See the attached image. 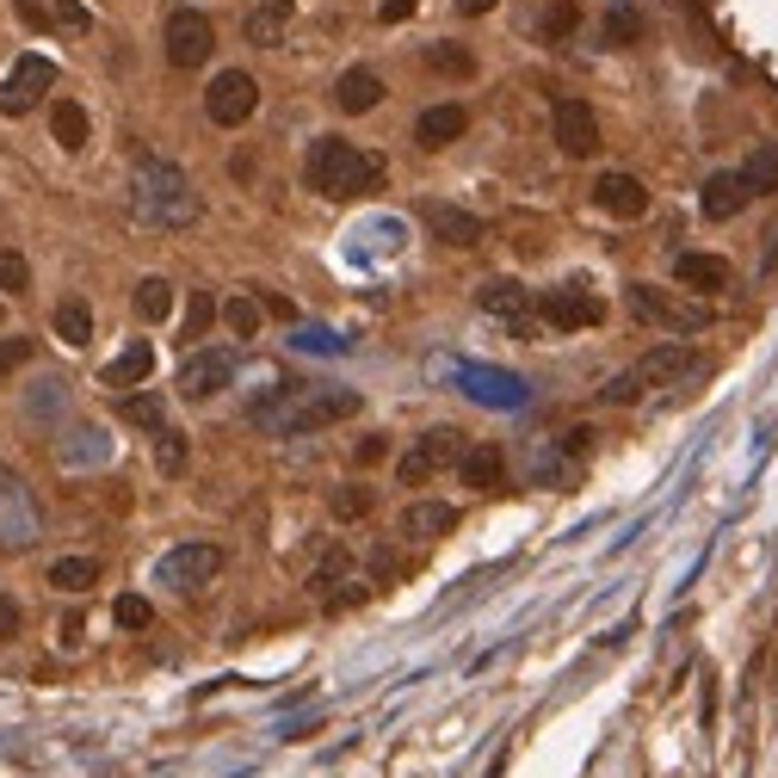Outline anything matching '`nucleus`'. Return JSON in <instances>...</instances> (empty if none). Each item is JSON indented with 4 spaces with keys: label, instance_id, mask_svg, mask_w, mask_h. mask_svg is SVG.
<instances>
[{
    "label": "nucleus",
    "instance_id": "obj_37",
    "mask_svg": "<svg viewBox=\"0 0 778 778\" xmlns=\"http://www.w3.org/2000/svg\"><path fill=\"white\" fill-rule=\"evenodd\" d=\"M111 618H118V630H149V624H155V606H149L142 593H125V599L111 606Z\"/></svg>",
    "mask_w": 778,
    "mask_h": 778
},
{
    "label": "nucleus",
    "instance_id": "obj_12",
    "mask_svg": "<svg viewBox=\"0 0 778 778\" xmlns=\"http://www.w3.org/2000/svg\"><path fill=\"white\" fill-rule=\"evenodd\" d=\"M538 315H544L550 327H562V334H575V327L606 322V303H599L593 291H581V284H557V291L538 296Z\"/></svg>",
    "mask_w": 778,
    "mask_h": 778
},
{
    "label": "nucleus",
    "instance_id": "obj_13",
    "mask_svg": "<svg viewBox=\"0 0 778 778\" xmlns=\"http://www.w3.org/2000/svg\"><path fill=\"white\" fill-rule=\"evenodd\" d=\"M550 130H557L562 155H599V118H593V106H581V99H557V118H550Z\"/></svg>",
    "mask_w": 778,
    "mask_h": 778
},
{
    "label": "nucleus",
    "instance_id": "obj_40",
    "mask_svg": "<svg viewBox=\"0 0 778 778\" xmlns=\"http://www.w3.org/2000/svg\"><path fill=\"white\" fill-rule=\"evenodd\" d=\"M642 37V19L630 13V7H612L606 13V44H637Z\"/></svg>",
    "mask_w": 778,
    "mask_h": 778
},
{
    "label": "nucleus",
    "instance_id": "obj_41",
    "mask_svg": "<svg viewBox=\"0 0 778 778\" xmlns=\"http://www.w3.org/2000/svg\"><path fill=\"white\" fill-rule=\"evenodd\" d=\"M642 396V377L637 371H618V377H606V389H599V402H612V408H630Z\"/></svg>",
    "mask_w": 778,
    "mask_h": 778
},
{
    "label": "nucleus",
    "instance_id": "obj_32",
    "mask_svg": "<svg viewBox=\"0 0 778 778\" xmlns=\"http://www.w3.org/2000/svg\"><path fill=\"white\" fill-rule=\"evenodd\" d=\"M742 180H747L754 192H778V142H760V149L747 155Z\"/></svg>",
    "mask_w": 778,
    "mask_h": 778
},
{
    "label": "nucleus",
    "instance_id": "obj_16",
    "mask_svg": "<svg viewBox=\"0 0 778 778\" xmlns=\"http://www.w3.org/2000/svg\"><path fill=\"white\" fill-rule=\"evenodd\" d=\"M747 198H754V186H747L742 173H711V180H704V192H699V204H704V217H711V223L742 217Z\"/></svg>",
    "mask_w": 778,
    "mask_h": 778
},
{
    "label": "nucleus",
    "instance_id": "obj_33",
    "mask_svg": "<svg viewBox=\"0 0 778 778\" xmlns=\"http://www.w3.org/2000/svg\"><path fill=\"white\" fill-rule=\"evenodd\" d=\"M327 507H334V519H365L377 507V488L346 483V488H334V495H327Z\"/></svg>",
    "mask_w": 778,
    "mask_h": 778
},
{
    "label": "nucleus",
    "instance_id": "obj_25",
    "mask_svg": "<svg viewBox=\"0 0 778 778\" xmlns=\"http://www.w3.org/2000/svg\"><path fill=\"white\" fill-rule=\"evenodd\" d=\"M291 13H296V0H260V7L248 13V44L272 50L284 37V25H291Z\"/></svg>",
    "mask_w": 778,
    "mask_h": 778
},
{
    "label": "nucleus",
    "instance_id": "obj_7",
    "mask_svg": "<svg viewBox=\"0 0 778 778\" xmlns=\"http://www.w3.org/2000/svg\"><path fill=\"white\" fill-rule=\"evenodd\" d=\"M704 365H711V358H704L699 346L661 341V346H649V353H642L630 371L642 377V389H673V383H692V377H704Z\"/></svg>",
    "mask_w": 778,
    "mask_h": 778
},
{
    "label": "nucleus",
    "instance_id": "obj_28",
    "mask_svg": "<svg viewBox=\"0 0 778 778\" xmlns=\"http://www.w3.org/2000/svg\"><path fill=\"white\" fill-rule=\"evenodd\" d=\"M223 322H229L235 341H253L260 322H266V303H260V296H248V291H235L229 303H223Z\"/></svg>",
    "mask_w": 778,
    "mask_h": 778
},
{
    "label": "nucleus",
    "instance_id": "obj_8",
    "mask_svg": "<svg viewBox=\"0 0 778 778\" xmlns=\"http://www.w3.org/2000/svg\"><path fill=\"white\" fill-rule=\"evenodd\" d=\"M217 575H223V550L217 544H173L168 557L155 562V581L161 587H180V593L210 587Z\"/></svg>",
    "mask_w": 778,
    "mask_h": 778
},
{
    "label": "nucleus",
    "instance_id": "obj_48",
    "mask_svg": "<svg viewBox=\"0 0 778 778\" xmlns=\"http://www.w3.org/2000/svg\"><path fill=\"white\" fill-rule=\"evenodd\" d=\"M457 13H469V19H476V13H495V0H457Z\"/></svg>",
    "mask_w": 778,
    "mask_h": 778
},
{
    "label": "nucleus",
    "instance_id": "obj_10",
    "mask_svg": "<svg viewBox=\"0 0 778 778\" xmlns=\"http://www.w3.org/2000/svg\"><path fill=\"white\" fill-rule=\"evenodd\" d=\"M50 87H56V63L50 56H19L13 75L0 80V118H25Z\"/></svg>",
    "mask_w": 778,
    "mask_h": 778
},
{
    "label": "nucleus",
    "instance_id": "obj_14",
    "mask_svg": "<svg viewBox=\"0 0 778 778\" xmlns=\"http://www.w3.org/2000/svg\"><path fill=\"white\" fill-rule=\"evenodd\" d=\"M593 204L618 223H637L642 210H649V186H642L637 173H599V180H593Z\"/></svg>",
    "mask_w": 778,
    "mask_h": 778
},
{
    "label": "nucleus",
    "instance_id": "obj_31",
    "mask_svg": "<svg viewBox=\"0 0 778 778\" xmlns=\"http://www.w3.org/2000/svg\"><path fill=\"white\" fill-rule=\"evenodd\" d=\"M137 315L142 322H168L173 315V284L168 279H142L137 284Z\"/></svg>",
    "mask_w": 778,
    "mask_h": 778
},
{
    "label": "nucleus",
    "instance_id": "obj_17",
    "mask_svg": "<svg viewBox=\"0 0 778 778\" xmlns=\"http://www.w3.org/2000/svg\"><path fill=\"white\" fill-rule=\"evenodd\" d=\"M452 526H457V507H452V500H408V507H402V538H408V544L445 538Z\"/></svg>",
    "mask_w": 778,
    "mask_h": 778
},
{
    "label": "nucleus",
    "instance_id": "obj_47",
    "mask_svg": "<svg viewBox=\"0 0 778 778\" xmlns=\"http://www.w3.org/2000/svg\"><path fill=\"white\" fill-rule=\"evenodd\" d=\"M19 19H32V25H50V13L37 7V0H19Z\"/></svg>",
    "mask_w": 778,
    "mask_h": 778
},
{
    "label": "nucleus",
    "instance_id": "obj_2",
    "mask_svg": "<svg viewBox=\"0 0 778 778\" xmlns=\"http://www.w3.org/2000/svg\"><path fill=\"white\" fill-rule=\"evenodd\" d=\"M130 210H137L142 223H155V229H186V223H198L204 198L192 192V180L173 168V161L137 155V173H130Z\"/></svg>",
    "mask_w": 778,
    "mask_h": 778
},
{
    "label": "nucleus",
    "instance_id": "obj_44",
    "mask_svg": "<svg viewBox=\"0 0 778 778\" xmlns=\"http://www.w3.org/2000/svg\"><path fill=\"white\" fill-rule=\"evenodd\" d=\"M353 457H358V464H365V469H371V464H383V457H389V439H358V445H353Z\"/></svg>",
    "mask_w": 778,
    "mask_h": 778
},
{
    "label": "nucleus",
    "instance_id": "obj_11",
    "mask_svg": "<svg viewBox=\"0 0 778 778\" xmlns=\"http://www.w3.org/2000/svg\"><path fill=\"white\" fill-rule=\"evenodd\" d=\"M235 383V353L229 346H198V353H186V365H180V396L186 402H210L217 389Z\"/></svg>",
    "mask_w": 778,
    "mask_h": 778
},
{
    "label": "nucleus",
    "instance_id": "obj_26",
    "mask_svg": "<svg viewBox=\"0 0 778 778\" xmlns=\"http://www.w3.org/2000/svg\"><path fill=\"white\" fill-rule=\"evenodd\" d=\"M56 341H63V346H87V341H94V310H87L80 296H63V303H56Z\"/></svg>",
    "mask_w": 778,
    "mask_h": 778
},
{
    "label": "nucleus",
    "instance_id": "obj_34",
    "mask_svg": "<svg viewBox=\"0 0 778 778\" xmlns=\"http://www.w3.org/2000/svg\"><path fill=\"white\" fill-rule=\"evenodd\" d=\"M155 469H161V476H180V469H186V433L161 426V433H155Z\"/></svg>",
    "mask_w": 778,
    "mask_h": 778
},
{
    "label": "nucleus",
    "instance_id": "obj_46",
    "mask_svg": "<svg viewBox=\"0 0 778 778\" xmlns=\"http://www.w3.org/2000/svg\"><path fill=\"white\" fill-rule=\"evenodd\" d=\"M80 630H87V624H80L75 612H68V618H63V649H80Z\"/></svg>",
    "mask_w": 778,
    "mask_h": 778
},
{
    "label": "nucleus",
    "instance_id": "obj_1",
    "mask_svg": "<svg viewBox=\"0 0 778 778\" xmlns=\"http://www.w3.org/2000/svg\"><path fill=\"white\" fill-rule=\"evenodd\" d=\"M358 414V396L353 389H310V383H279L266 389L260 402L248 408V421L272 439H303V433H322L334 421H353Z\"/></svg>",
    "mask_w": 778,
    "mask_h": 778
},
{
    "label": "nucleus",
    "instance_id": "obj_6",
    "mask_svg": "<svg viewBox=\"0 0 778 778\" xmlns=\"http://www.w3.org/2000/svg\"><path fill=\"white\" fill-rule=\"evenodd\" d=\"M253 106H260V80H253L248 68H223V75L204 87V111H210V125H223V130L248 125Z\"/></svg>",
    "mask_w": 778,
    "mask_h": 778
},
{
    "label": "nucleus",
    "instance_id": "obj_24",
    "mask_svg": "<svg viewBox=\"0 0 778 778\" xmlns=\"http://www.w3.org/2000/svg\"><path fill=\"white\" fill-rule=\"evenodd\" d=\"M50 137L63 142L68 155H80V149H87V137H94V125H87V106H75V99H56V106H50Z\"/></svg>",
    "mask_w": 778,
    "mask_h": 778
},
{
    "label": "nucleus",
    "instance_id": "obj_19",
    "mask_svg": "<svg viewBox=\"0 0 778 778\" xmlns=\"http://www.w3.org/2000/svg\"><path fill=\"white\" fill-rule=\"evenodd\" d=\"M464 130H469L464 106H426L421 118H414V142H421V149H452Z\"/></svg>",
    "mask_w": 778,
    "mask_h": 778
},
{
    "label": "nucleus",
    "instance_id": "obj_3",
    "mask_svg": "<svg viewBox=\"0 0 778 778\" xmlns=\"http://www.w3.org/2000/svg\"><path fill=\"white\" fill-rule=\"evenodd\" d=\"M310 186L322 198H358V192L383 186V155H365L341 137H322L310 149Z\"/></svg>",
    "mask_w": 778,
    "mask_h": 778
},
{
    "label": "nucleus",
    "instance_id": "obj_5",
    "mask_svg": "<svg viewBox=\"0 0 778 778\" xmlns=\"http://www.w3.org/2000/svg\"><path fill=\"white\" fill-rule=\"evenodd\" d=\"M464 433H457V426H433V433H421V445H414V452L402 457V469H396V476H402L408 488H421V483H433L439 469H457L464 464Z\"/></svg>",
    "mask_w": 778,
    "mask_h": 778
},
{
    "label": "nucleus",
    "instance_id": "obj_20",
    "mask_svg": "<svg viewBox=\"0 0 778 778\" xmlns=\"http://www.w3.org/2000/svg\"><path fill=\"white\" fill-rule=\"evenodd\" d=\"M476 303H483L488 315H500L507 327H526V315H531V291L519 279H488L483 291H476Z\"/></svg>",
    "mask_w": 778,
    "mask_h": 778
},
{
    "label": "nucleus",
    "instance_id": "obj_18",
    "mask_svg": "<svg viewBox=\"0 0 778 778\" xmlns=\"http://www.w3.org/2000/svg\"><path fill=\"white\" fill-rule=\"evenodd\" d=\"M673 279H680L685 291L716 296V291H730V260H723V253H680V260H673Z\"/></svg>",
    "mask_w": 778,
    "mask_h": 778
},
{
    "label": "nucleus",
    "instance_id": "obj_45",
    "mask_svg": "<svg viewBox=\"0 0 778 778\" xmlns=\"http://www.w3.org/2000/svg\"><path fill=\"white\" fill-rule=\"evenodd\" d=\"M414 7H421V0H377V19H383V25H402Z\"/></svg>",
    "mask_w": 778,
    "mask_h": 778
},
{
    "label": "nucleus",
    "instance_id": "obj_42",
    "mask_svg": "<svg viewBox=\"0 0 778 778\" xmlns=\"http://www.w3.org/2000/svg\"><path fill=\"white\" fill-rule=\"evenodd\" d=\"M37 346L25 341V334H7V341H0V377H13L19 365H25V358H32Z\"/></svg>",
    "mask_w": 778,
    "mask_h": 778
},
{
    "label": "nucleus",
    "instance_id": "obj_43",
    "mask_svg": "<svg viewBox=\"0 0 778 778\" xmlns=\"http://www.w3.org/2000/svg\"><path fill=\"white\" fill-rule=\"evenodd\" d=\"M19 630H25V612H19V599H7V593H0V642H13Z\"/></svg>",
    "mask_w": 778,
    "mask_h": 778
},
{
    "label": "nucleus",
    "instance_id": "obj_15",
    "mask_svg": "<svg viewBox=\"0 0 778 778\" xmlns=\"http://www.w3.org/2000/svg\"><path fill=\"white\" fill-rule=\"evenodd\" d=\"M421 223L445 241V248H476L483 241V217H469V210H457V204H421Z\"/></svg>",
    "mask_w": 778,
    "mask_h": 778
},
{
    "label": "nucleus",
    "instance_id": "obj_39",
    "mask_svg": "<svg viewBox=\"0 0 778 778\" xmlns=\"http://www.w3.org/2000/svg\"><path fill=\"white\" fill-rule=\"evenodd\" d=\"M217 315H223L217 296H210V291H192V303H186V341H198V334L217 322Z\"/></svg>",
    "mask_w": 778,
    "mask_h": 778
},
{
    "label": "nucleus",
    "instance_id": "obj_9",
    "mask_svg": "<svg viewBox=\"0 0 778 778\" xmlns=\"http://www.w3.org/2000/svg\"><path fill=\"white\" fill-rule=\"evenodd\" d=\"M168 63L173 68H204L210 63V50H217V25L204 13H192V7H180V13H168Z\"/></svg>",
    "mask_w": 778,
    "mask_h": 778
},
{
    "label": "nucleus",
    "instance_id": "obj_35",
    "mask_svg": "<svg viewBox=\"0 0 778 778\" xmlns=\"http://www.w3.org/2000/svg\"><path fill=\"white\" fill-rule=\"evenodd\" d=\"M0 291H7V296L32 291V266H25V253H19V248H0Z\"/></svg>",
    "mask_w": 778,
    "mask_h": 778
},
{
    "label": "nucleus",
    "instance_id": "obj_29",
    "mask_svg": "<svg viewBox=\"0 0 778 778\" xmlns=\"http://www.w3.org/2000/svg\"><path fill=\"white\" fill-rule=\"evenodd\" d=\"M118 414H125L130 426H149V433H161V426H168V402H161L155 389H137V396H125V402H118Z\"/></svg>",
    "mask_w": 778,
    "mask_h": 778
},
{
    "label": "nucleus",
    "instance_id": "obj_22",
    "mask_svg": "<svg viewBox=\"0 0 778 778\" xmlns=\"http://www.w3.org/2000/svg\"><path fill=\"white\" fill-rule=\"evenodd\" d=\"M149 371H155V346L130 341L125 353L106 365V389H137V383H149Z\"/></svg>",
    "mask_w": 778,
    "mask_h": 778
},
{
    "label": "nucleus",
    "instance_id": "obj_23",
    "mask_svg": "<svg viewBox=\"0 0 778 778\" xmlns=\"http://www.w3.org/2000/svg\"><path fill=\"white\" fill-rule=\"evenodd\" d=\"M457 476H464V488H500L507 483V457H500V445H469Z\"/></svg>",
    "mask_w": 778,
    "mask_h": 778
},
{
    "label": "nucleus",
    "instance_id": "obj_4",
    "mask_svg": "<svg viewBox=\"0 0 778 778\" xmlns=\"http://www.w3.org/2000/svg\"><path fill=\"white\" fill-rule=\"evenodd\" d=\"M630 315L661 327V334H704V327H711V310H704V303H680V296L661 291V284H630Z\"/></svg>",
    "mask_w": 778,
    "mask_h": 778
},
{
    "label": "nucleus",
    "instance_id": "obj_21",
    "mask_svg": "<svg viewBox=\"0 0 778 778\" xmlns=\"http://www.w3.org/2000/svg\"><path fill=\"white\" fill-rule=\"evenodd\" d=\"M377 99H383V80H377L371 68H346V75L334 80V106H341L346 118H365Z\"/></svg>",
    "mask_w": 778,
    "mask_h": 778
},
{
    "label": "nucleus",
    "instance_id": "obj_38",
    "mask_svg": "<svg viewBox=\"0 0 778 778\" xmlns=\"http://www.w3.org/2000/svg\"><path fill=\"white\" fill-rule=\"evenodd\" d=\"M575 25H581V7H575V0H550V13H544V37H550V44H562V37L575 32Z\"/></svg>",
    "mask_w": 778,
    "mask_h": 778
},
{
    "label": "nucleus",
    "instance_id": "obj_27",
    "mask_svg": "<svg viewBox=\"0 0 778 778\" xmlns=\"http://www.w3.org/2000/svg\"><path fill=\"white\" fill-rule=\"evenodd\" d=\"M94 581H99L94 557H56V562H50V587H56V593H87Z\"/></svg>",
    "mask_w": 778,
    "mask_h": 778
},
{
    "label": "nucleus",
    "instance_id": "obj_30",
    "mask_svg": "<svg viewBox=\"0 0 778 778\" xmlns=\"http://www.w3.org/2000/svg\"><path fill=\"white\" fill-rule=\"evenodd\" d=\"M426 68L433 75H452V80H469L476 75V56L464 44H426Z\"/></svg>",
    "mask_w": 778,
    "mask_h": 778
},
{
    "label": "nucleus",
    "instance_id": "obj_36",
    "mask_svg": "<svg viewBox=\"0 0 778 778\" xmlns=\"http://www.w3.org/2000/svg\"><path fill=\"white\" fill-rule=\"evenodd\" d=\"M50 25H63V32H94V7H87V0H50Z\"/></svg>",
    "mask_w": 778,
    "mask_h": 778
}]
</instances>
